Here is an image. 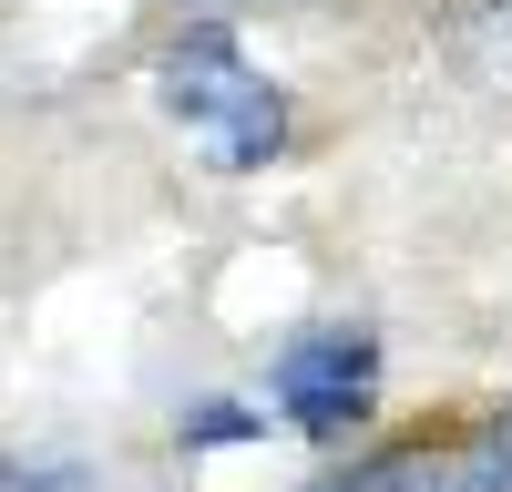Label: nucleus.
I'll return each mask as SVG.
<instances>
[{
    "mask_svg": "<svg viewBox=\"0 0 512 492\" xmlns=\"http://www.w3.org/2000/svg\"><path fill=\"white\" fill-rule=\"evenodd\" d=\"M154 103H164V123H185V144L216 164V175H256V164L287 144V93L236 52L226 21H195V31L164 41Z\"/></svg>",
    "mask_w": 512,
    "mask_h": 492,
    "instance_id": "nucleus-1",
    "label": "nucleus"
},
{
    "mask_svg": "<svg viewBox=\"0 0 512 492\" xmlns=\"http://www.w3.org/2000/svg\"><path fill=\"white\" fill-rule=\"evenodd\" d=\"M369 390H379V339L369 328H318V339H297L277 359V410L308 441H338L369 421Z\"/></svg>",
    "mask_w": 512,
    "mask_h": 492,
    "instance_id": "nucleus-2",
    "label": "nucleus"
},
{
    "mask_svg": "<svg viewBox=\"0 0 512 492\" xmlns=\"http://www.w3.org/2000/svg\"><path fill=\"white\" fill-rule=\"evenodd\" d=\"M0 492H93V472L62 451H0Z\"/></svg>",
    "mask_w": 512,
    "mask_h": 492,
    "instance_id": "nucleus-4",
    "label": "nucleus"
},
{
    "mask_svg": "<svg viewBox=\"0 0 512 492\" xmlns=\"http://www.w3.org/2000/svg\"><path fill=\"white\" fill-rule=\"evenodd\" d=\"M256 421H246V410L236 400H216V410H195V421H185V441H246Z\"/></svg>",
    "mask_w": 512,
    "mask_h": 492,
    "instance_id": "nucleus-5",
    "label": "nucleus"
},
{
    "mask_svg": "<svg viewBox=\"0 0 512 492\" xmlns=\"http://www.w3.org/2000/svg\"><path fill=\"white\" fill-rule=\"evenodd\" d=\"M451 52L472 62L492 93H512V0H461V21H451Z\"/></svg>",
    "mask_w": 512,
    "mask_h": 492,
    "instance_id": "nucleus-3",
    "label": "nucleus"
}]
</instances>
